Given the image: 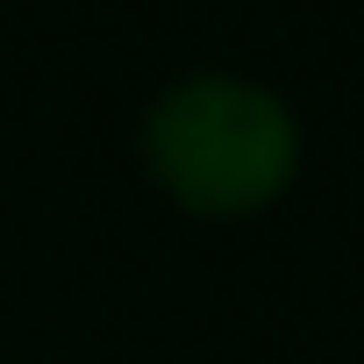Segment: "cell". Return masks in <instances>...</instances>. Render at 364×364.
<instances>
[{"label":"cell","mask_w":364,"mask_h":364,"mask_svg":"<svg viewBox=\"0 0 364 364\" xmlns=\"http://www.w3.org/2000/svg\"><path fill=\"white\" fill-rule=\"evenodd\" d=\"M150 186L200 222L264 215L300 178V114L250 72H186L136 122Z\"/></svg>","instance_id":"cell-1"}]
</instances>
